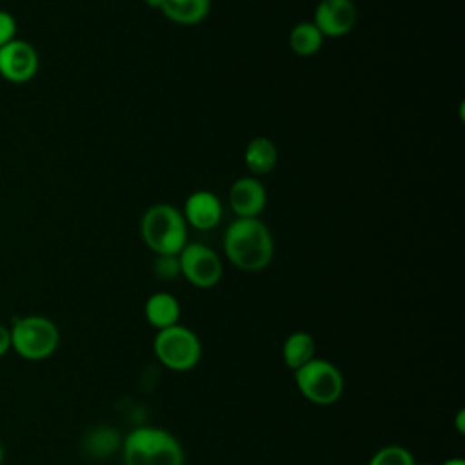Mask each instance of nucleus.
I'll return each mask as SVG.
<instances>
[{
  "mask_svg": "<svg viewBox=\"0 0 465 465\" xmlns=\"http://www.w3.org/2000/svg\"><path fill=\"white\" fill-rule=\"evenodd\" d=\"M223 252L234 267L258 272L274 256L272 234L260 218H236L223 232Z\"/></svg>",
  "mask_w": 465,
  "mask_h": 465,
  "instance_id": "nucleus-1",
  "label": "nucleus"
},
{
  "mask_svg": "<svg viewBox=\"0 0 465 465\" xmlns=\"http://www.w3.org/2000/svg\"><path fill=\"white\" fill-rule=\"evenodd\" d=\"M124 465H183L185 456L180 441L160 427H136L122 443Z\"/></svg>",
  "mask_w": 465,
  "mask_h": 465,
  "instance_id": "nucleus-2",
  "label": "nucleus"
},
{
  "mask_svg": "<svg viewBox=\"0 0 465 465\" xmlns=\"http://www.w3.org/2000/svg\"><path fill=\"white\" fill-rule=\"evenodd\" d=\"M187 227L182 209L154 203L142 214L140 236L154 254H178L187 243Z\"/></svg>",
  "mask_w": 465,
  "mask_h": 465,
  "instance_id": "nucleus-3",
  "label": "nucleus"
},
{
  "mask_svg": "<svg viewBox=\"0 0 465 465\" xmlns=\"http://www.w3.org/2000/svg\"><path fill=\"white\" fill-rule=\"evenodd\" d=\"M9 331L11 349L24 360H45L58 349L60 343V332L56 323L40 314L18 318Z\"/></svg>",
  "mask_w": 465,
  "mask_h": 465,
  "instance_id": "nucleus-4",
  "label": "nucleus"
},
{
  "mask_svg": "<svg viewBox=\"0 0 465 465\" xmlns=\"http://www.w3.org/2000/svg\"><path fill=\"white\" fill-rule=\"evenodd\" d=\"M156 360L176 372L191 371L202 358V343L194 331L185 325H173L156 332L153 340Z\"/></svg>",
  "mask_w": 465,
  "mask_h": 465,
  "instance_id": "nucleus-5",
  "label": "nucleus"
},
{
  "mask_svg": "<svg viewBox=\"0 0 465 465\" xmlns=\"http://www.w3.org/2000/svg\"><path fill=\"white\" fill-rule=\"evenodd\" d=\"M294 381L300 394L320 407L336 403L343 392V376L340 369L323 358H312L296 369Z\"/></svg>",
  "mask_w": 465,
  "mask_h": 465,
  "instance_id": "nucleus-6",
  "label": "nucleus"
},
{
  "mask_svg": "<svg viewBox=\"0 0 465 465\" xmlns=\"http://www.w3.org/2000/svg\"><path fill=\"white\" fill-rule=\"evenodd\" d=\"M180 274L198 289L214 287L223 274V265L214 249L200 242H187L178 252Z\"/></svg>",
  "mask_w": 465,
  "mask_h": 465,
  "instance_id": "nucleus-7",
  "label": "nucleus"
},
{
  "mask_svg": "<svg viewBox=\"0 0 465 465\" xmlns=\"http://www.w3.org/2000/svg\"><path fill=\"white\" fill-rule=\"evenodd\" d=\"M40 58L33 44L15 38L0 47V76L11 84H25L38 73Z\"/></svg>",
  "mask_w": 465,
  "mask_h": 465,
  "instance_id": "nucleus-8",
  "label": "nucleus"
},
{
  "mask_svg": "<svg viewBox=\"0 0 465 465\" xmlns=\"http://www.w3.org/2000/svg\"><path fill=\"white\" fill-rule=\"evenodd\" d=\"M358 20V9L352 0H320L312 24L325 38H340L352 31Z\"/></svg>",
  "mask_w": 465,
  "mask_h": 465,
  "instance_id": "nucleus-9",
  "label": "nucleus"
},
{
  "mask_svg": "<svg viewBox=\"0 0 465 465\" xmlns=\"http://www.w3.org/2000/svg\"><path fill=\"white\" fill-rule=\"evenodd\" d=\"M182 214L187 225L198 231H211L220 225L223 216V205L213 191L200 189L187 196Z\"/></svg>",
  "mask_w": 465,
  "mask_h": 465,
  "instance_id": "nucleus-10",
  "label": "nucleus"
},
{
  "mask_svg": "<svg viewBox=\"0 0 465 465\" xmlns=\"http://www.w3.org/2000/svg\"><path fill=\"white\" fill-rule=\"evenodd\" d=\"M229 205L236 218H258L267 205V189L254 176H242L229 189Z\"/></svg>",
  "mask_w": 465,
  "mask_h": 465,
  "instance_id": "nucleus-11",
  "label": "nucleus"
},
{
  "mask_svg": "<svg viewBox=\"0 0 465 465\" xmlns=\"http://www.w3.org/2000/svg\"><path fill=\"white\" fill-rule=\"evenodd\" d=\"M143 314H145V320L154 329L162 331V329H167V327H173L178 323L182 307L174 294L158 291L147 298V302L143 305Z\"/></svg>",
  "mask_w": 465,
  "mask_h": 465,
  "instance_id": "nucleus-12",
  "label": "nucleus"
},
{
  "mask_svg": "<svg viewBox=\"0 0 465 465\" xmlns=\"http://www.w3.org/2000/svg\"><path fill=\"white\" fill-rule=\"evenodd\" d=\"M160 11L174 24L196 25L211 11V0H162Z\"/></svg>",
  "mask_w": 465,
  "mask_h": 465,
  "instance_id": "nucleus-13",
  "label": "nucleus"
},
{
  "mask_svg": "<svg viewBox=\"0 0 465 465\" xmlns=\"http://www.w3.org/2000/svg\"><path fill=\"white\" fill-rule=\"evenodd\" d=\"M243 160L252 174H267L276 167L278 162L276 143L267 136H256L247 143Z\"/></svg>",
  "mask_w": 465,
  "mask_h": 465,
  "instance_id": "nucleus-14",
  "label": "nucleus"
},
{
  "mask_svg": "<svg viewBox=\"0 0 465 465\" xmlns=\"http://www.w3.org/2000/svg\"><path fill=\"white\" fill-rule=\"evenodd\" d=\"M314 351H316L314 338L307 331H294L283 341L282 358L289 369L296 371L307 361H311L312 358H316Z\"/></svg>",
  "mask_w": 465,
  "mask_h": 465,
  "instance_id": "nucleus-15",
  "label": "nucleus"
},
{
  "mask_svg": "<svg viewBox=\"0 0 465 465\" xmlns=\"http://www.w3.org/2000/svg\"><path fill=\"white\" fill-rule=\"evenodd\" d=\"M325 36L320 33V29L309 20V22H298L291 33H289V45L291 51L298 56H314L322 45Z\"/></svg>",
  "mask_w": 465,
  "mask_h": 465,
  "instance_id": "nucleus-16",
  "label": "nucleus"
},
{
  "mask_svg": "<svg viewBox=\"0 0 465 465\" xmlns=\"http://www.w3.org/2000/svg\"><path fill=\"white\" fill-rule=\"evenodd\" d=\"M118 445V432L109 427H98L85 438V447L94 456H107Z\"/></svg>",
  "mask_w": 465,
  "mask_h": 465,
  "instance_id": "nucleus-17",
  "label": "nucleus"
},
{
  "mask_svg": "<svg viewBox=\"0 0 465 465\" xmlns=\"http://www.w3.org/2000/svg\"><path fill=\"white\" fill-rule=\"evenodd\" d=\"M369 465H416V461L407 447L385 445L372 454Z\"/></svg>",
  "mask_w": 465,
  "mask_h": 465,
  "instance_id": "nucleus-18",
  "label": "nucleus"
},
{
  "mask_svg": "<svg viewBox=\"0 0 465 465\" xmlns=\"http://www.w3.org/2000/svg\"><path fill=\"white\" fill-rule=\"evenodd\" d=\"M153 272L160 280H174L182 276L178 254H156L153 262Z\"/></svg>",
  "mask_w": 465,
  "mask_h": 465,
  "instance_id": "nucleus-19",
  "label": "nucleus"
},
{
  "mask_svg": "<svg viewBox=\"0 0 465 465\" xmlns=\"http://www.w3.org/2000/svg\"><path fill=\"white\" fill-rule=\"evenodd\" d=\"M16 38V20L11 13L0 9V47Z\"/></svg>",
  "mask_w": 465,
  "mask_h": 465,
  "instance_id": "nucleus-20",
  "label": "nucleus"
},
{
  "mask_svg": "<svg viewBox=\"0 0 465 465\" xmlns=\"http://www.w3.org/2000/svg\"><path fill=\"white\" fill-rule=\"evenodd\" d=\"M11 349V331L9 327L0 323V356H4Z\"/></svg>",
  "mask_w": 465,
  "mask_h": 465,
  "instance_id": "nucleus-21",
  "label": "nucleus"
},
{
  "mask_svg": "<svg viewBox=\"0 0 465 465\" xmlns=\"http://www.w3.org/2000/svg\"><path fill=\"white\" fill-rule=\"evenodd\" d=\"M456 429L460 434L465 432V411L463 409H460L456 414Z\"/></svg>",
  "mask_w": 465,
  "mask_h": 465,
  "instance_id": "nucleus-22",
  "label": "nucleus"
},
{
  "mask_svg": "<svg viewBox=\"0 0 465 465\" xmlns=\"http://www.w3.org/2000/svg\"><path fill=\"white\" fill-rule=\"evenodd\" d=\"M441 465H465V460L463 458H450V460H445Z\"/></svg>",
  "mask_w": 465,
  "mask_h": 465,
  "instance_id": "nucleus-23",
  "label": "nucleus"
},
{
  "mask_svg": "<svg viewBox=\"0 0 465 465\" xmlns=\"http://www.w3.org/2000/svg\"><path fill=\"white\" fill-rule=\"evenodd\" d=\"M145 4L153 9H160L162 7V0H145Z\"/></svg>",
  "mask_w": 465,
  "mask_h": 465,
  "instance_id": "nucleus-24",
  "label": "nucleus"
},
{
  "mask_svg": "<svg viewBox=\"0 0 465 465\" xmlns=\"http://www.w3.org/2000/svg\"><path fill=\"white\" fill-rule=\"evenodd\" d=\"M2 461H4V447L0 443V465H2Z\"/></svg>",
  "mask_w": 465,
  "mask_h": 465,
  "instance_id": "nucleus-25",
  "label": "nucleus"
},
{
  "mask_svg": "<svg viewBox=\"0 0 465 465\" xmlns=\"http://www.w3.org/2000/svg\"><path fill=\"white\" fill-rule=\"evenodd\" d=\"M421 465H432V463H421Z\"/></svg>",
  "mask_w": 465,
  "mask_h": 465,
  "instance_id": "nucleus-26",
  "label": "nucleus"
}]
</instances>
